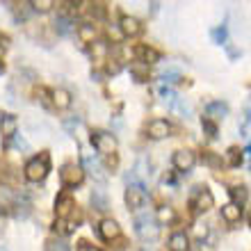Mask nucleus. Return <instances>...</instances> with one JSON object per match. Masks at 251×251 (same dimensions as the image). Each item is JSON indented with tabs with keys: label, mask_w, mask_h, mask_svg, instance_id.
<instances>
[{
	"label": "nucleus",
	"mask_w": 251,
	"mask_h": 251,
	"mask_svg": "<svg viewBox=\"0 0 251 251\" xmlns=\"http://www.w3.org/2000/svg\"><path fill=\"white\" fill-rule=\"evenodd\" d=\"M135 233H137L139 240L153 242L160 235V224L155 222L153 215H139V217H135Z\"/></svg>",
	"instance_id": "nucleus-1"
},
{
	"label": "nucleus",
	"mask_w": 251,
	"mask_h": 251,
	"mask_svg": "<svg viewBox=\"0 0 251 251\" xmlns=\"http://www.w3.org/2000/svg\"><path fill=\"white\" fill-rule=\"evenodd\" d=\"M50 172V158H48V153H41L37 158H32L30 162L25 165V178L30 183H39L44 180Z\"/></svg>",
	"instance_id": "nucleus-2"
},
{
	"label": "nucleus",
	"mask_w": 251,
	"mask_h": 251,
	"mask_svg": "<svg viewBox=\"0 0 251 251\" xmlns=\"http://www.w3.org/2000/svg\"><path fill=\"white\" fill-rule=\"evenodd\" d=\"M92 144H94V149L99 153H103V155H110V153L117 151V137L107 130L92 132Z\"/></svg>",
	"instance_id": "nucleus-3"
},
{
	"label": "nucleus",
	"mask_w": 251,
	"mask_h": 251,
	"mask_svg": "<svg viewBox=\"0 0 251 251\" xmlns=\"http://www.w3.org/2000/svg\"><path fill=\"white\" fill-rule=\"evenodd\" d=\"M60 180L64 187H78L85 180V169L78 165H64L60 172Z\"/></svg>",
	"instance_id": "nucleus-4"
},
{
	"label": "nucleus",
	"mask_w": 251,
	"mask_h": 251,
	"mask_svg": "<svg viewBox=\"0 0 251 251\" xmlns=\"http://www.w3.org/2000/svg\"><path fill=\"white\" fill-rule=\"evenodd\" d=\"M75 199L69 194V192H62V194H57V199H55V212H57V219H69L75 212Z\"/></svg>",
	"instance_id": "nucleus-5"
},
{
	"label": "nucleus",
	"mask_w": 251,
	"mask_h": 251,
	"mask_svg": "<svg viewBox=\"0 0 251 251\" xmlns=\"http://www.w3.org/2000/svg\"><path fill=\"white\" fill-rule=\"evenodd\" d=\"M126 205L130 210H139L142 205L146 203V192H144V185H128L126 190Z\"/></svg>",
	"instance_id": "nucleus-6"
},
{
	"label": "nucleus",
	"mask_w": 251,
	"mask_h": 251,
	"mask_svg": "<svg viewBox=\"0 0 251 251\" xmlns=\"http://www.w3.org/2000/svg\"><path fill=\"white\" fill-rule=\"evenodd\" d=\"M212 205H215V199H212L210 190L208 187H197L194 199H192V208L197 212H208Z\"/></svg>",
	"instance_id": "nucleus-7"
},
{
	"label": "nucleus",
	"mask_w": 251,
	"mask_h": 251,
	"mask_svg": "<svg viewBox=\"0 0 251 251\" xmlns=\"http://www.w3.org/2000/svg\"><path fill=\"white\" fill-rule=\"evenodd\" d=\"M194 165H197V155L192 151H187V149H180V151L174 153V167L178 169V172H192L194 169Z\"/></svg>",
	"instance_id": "nucleus-8"
},
{
	"label": "nucleus",
	"mask_w": 251,
	"mask_h": 251,
	"mask_svg": "<svg viewBox=\"0 0 251 251\" xmlns=\"http://www.w3.org/2000/svg\"><path fill=\"white\" fill-rule=\"evenodd\" d=\"M16 130H19V119L14 114H0V132L7 142L16 137Z\"/></svg>",
	"instance_id": "nucleus-9"
},
{
	"label": "nucleus",
	"mask_w": 251,
	"mask_h": 251,
	"mask_svg": "<svg viewBox=\"0 0 251 251\" xmlns=\"http://www.w3.org/2000/svg\"><path fill=\"white\" fill-rule=\"evenodd\" d=\"M169 132H172V126L167 124L165 119H153L151 124L146 126V135L151 139H165L169 137Z\"/></svg>",
	"instance_id": "nucleus-10"
},
{
	"label": "nucleus",
	"mask_w": 251,
	"mask_h": 251,
	"mask_svg": "<svg viewBox=\"0 0 251 251\" xmlns=\"http://www.w3.org/2000/svg\"><path fill=\"white\" fill-rule=\"evenodd\" d=\"M50 96H53V105L57 107V110H69L73 103V94L69 92V89H64V87H57V89H53L50 92Z\"/></svg>",
	"instance_id": "nucleus-11"
},
{
	"label": "nucleus",
	"mask_w": 251,
	"mask_h": 251,
	"mask_svg": "<svg viewBox=\"0 0 251 251\" xmlns=\"http://www.w3.org/2000/svg\"><path fill=\"white\" fill-rule=\"evenodd\" d=\"M119 30L124 37H137V34L142 32V23H139L135 16H121Z\"/></svg>",
	"instance_id": "nucleus-12"
},
{
	"label": "nucleus",
	"mask_w": 251,
	"mask_h": 251,
	"mask_svg": "<svg viewBox=\"0 0 251 251\" xmlns=\"http://www.w3.org/2000/svg\"><path fill=\"white\" fill-rule=\"evenodd\" d=\"M99 233H100V238L103 240H114V238H119V224L114 222V219H103L99 224Z\"/></svg>",
	"instance_id": "nucleus-13"
},
{
	"label": "nucleus",
	"mask_w": 251,
	"mask_h": 251,
	"mask_svg": "<svg viewBox=\"0 0 251 251\" xmlns=\"http://www.w3.org/2000/svg\"><path fill=\"white\" fill-rule=\"evenodd\" d=\"M135 55H137L139 62L146 64V66L160 60V53L155 50V48H151V46H135Z\"/></svg>",
	"instance_id": "nucleus-14"
},
{
	"label": "nucleus",
	"mask_w": 251,
	"mask_h": 251,
	"mask_svg": "<svg viewBox=\"0 0 251 251\" xmlns=\"http://www.w3.org/2000/svg\"><path fill=\"white\" fill-rule=\"evenodd\" d=\"M169 249L172 251H187L190 249V240H187V233L185 231H176L169 238Z\"/></svg>",
	"instance_id": "nucleus-15"
},
{
	"label": "nucleus",
	"mask_w": 251,
	"mask_h": 251,
	"mask_svg": "<svg viewBox=\"0 0 251 251\" xmlns=\"http://www.w3.org/2000/svg\"><path fill=\"white\" fill-rule=\"evenodd\" d=\"M82 162H85V167H87V172L92 174L94 178H99V180H105V174H103V167L96 162V160L89 155V153H85L82 155Z\"/></svg>",
	"instance_id": "nucleus-16"
},
{
	"label": "nucleus",
	"mask_w": 251,
	"mask_h": 251,
	"mask_svg": "<svg viewBox=\"0 0 251 251\" xmlns=\"http://www.w3.org/2000/svg\"><path fill=\"white\" fill-rule=\"evenodd\" d=\"M222 217H224L228 224H235V222L242 217V208H240V205H235V203L222 205Z\"/></svg>",
	"instance_id": "nucleus-17"
},
{
	"label": "nucleus",
	"mask_w": 251,
	"mask_h": 251,
	"mask_svg": "<svg viewBox=\"0 0 251 251\" xmlns=\"http://www.w3.org/2000/svg\"><path fill=\"white\" fill-rule=\"evenodd\" d=\"M205 112H208V117H212V119H224L226 114H228V105L222 103V100H215V103H208Z\"/></svg>",
	"instance_id": "nucleus-18"
},
{
	"label": "nucleus",
	"mask_w": 251,
	"mask_h": 251,
	"mask_svg": "<svg viewBox=\"0 0 251 251\" xmlns=\"http://www.w3.org/2000/svg\"><path fill=\"white\" fill-rule=\"evenodd\" d=\"M92 205L96 208V210H107V194L105 190H94L92 192Z\"/></svg>",
	"instance_id": "nucleus-19"
},
{
	"label": "nucleus",
	"mask_w": 251,
	"mask_h": 251,
	"mask_svg": "<svg viewBox=\"0 0 251 251\" xmlns=\"http://www.w3.org/2000/svg\"><path fill=\"white\" fill-rule=\"evenodd\" d=\"M130 73L135 75V80H137V82H146V80H149V66L142 64V62L130 64Z\"/></svg>",
	"instance_id": "nucleus-20"
},
{
	"label": "nucleus",
	"mask_w": 251,
	"mask_h": 251,
	"mask_svg": "<svg viewBox=\"0 0 251 251\" xmlns=\"http://www.w3.org/2000/svg\"><path fill=\"white\" fill-rule=\"evenodd\" d=\"M78 37L82 44H92L94 37H96V27L89 25V23H85V25H80L78 27Z\"/></svg>",
	"instance_id": "nucleus-21"
},
{
	"label": "nucleus",
	"mask_w": 251,
	"mask_h": 251,
	"mask_svg": "<svg viewBox=\"0 0 251 251\" xmlns=\"http://www.w3.org/2000/svg\"><path fill=\"white\" fill-rule=\"evenodd\" d=\"M176 219V212H174V208H169V205H162L158 210V224H169V222H174Z\"/></svg>",
	"instance_id": "nucleus-22"
},
{
	"label": "nucleus",
	"mask_w": 251,
	"mask_h": 251,
	"mask_svg": "<svg viewBox=\"0 0 251 251\" xmlns=\"http://www.w3.org/2000/svg\"><path fill=\"white\" fill-rule=\"evenodd\" d=\"M55 27H57V32L60 34H71L73 32V23H71V19H66V16H60V19L55 21Z\"/></svg>",
	"instance_id": "nucleus-23"
},
{
	"label": "nucleus",
	"mask_w": 251,
	"mask_h": 251,
	"mask_svg": "<svg viewBox=\"0 0 251 251\" xmlns=\"http://www.w3.org/2000/svg\"><path fill=\"white\" fill-rule=\"evenodd\" d=\"M231 197H233L231 203H235V205H240V208H242V203L247 201V187H233Z\"/></svg>",
	"instance_id": "nucleus-24"
},
{
	"label": "nucleus",
	"mask_w": 251,
	"mask_h": 251,
	"mask_svg": "<svg viewBox=\"0 0 251 251\" xmlns=\"http://www.w3.org/2000/svg\"><path fill=\"white\" fill-rule=\"evenodd\" d=\"M30 7H32L34 12L46 14V12H50V7H55V2H53V0H32V2H30Z\"/></svg>",
	"instance_id": "nucleus-25"
},
{
	"label": "nucleus",
	"mask_w": 251,
	"mask_h": 251,
	"mask_svg": "<svg viewBox=\"0 0 251 251\" xmlns=\"http://www.w3.org/2000/svg\"><path fill=\"white\" fill-rule=\"evenodd\" d=\"M44 251H69V245H66L64 240H60V238H57V240L53 238V240H48V242H46Z\"/></svg>",
	"instance_id": "nucleus-26"
},
{
	"label": "nucleus",
	"mask_w": 251,
	"mask_h": 251,
	"mask_svg": "<svg viewBox=\"0 0 251 251\" xmlns=\"http://www.w3.org/2000/svg\"><path fill=\"white\" fill-rule=\"evenodd\" d=\"M228 165L231 167L242 165V151H240L238 146H231V149H228Z\"/></svg>",
	"instance_id": "nucleus-27"
},
{
	"label": "nucleus",
	"mask_w": 251,
	"mask_h": 251,
	"mask_svg": "<svg viewBox=\"0 0 251 251\" xmlns=\"http://www.w3.org/2000/svg\"><path fill=\"white\" fill-rule=\"evenodd\" d=\"M160 96H162V100H165V103H169V105H174V103L178 100L176 92H174V89H169V87H160Z\"/></svg>",
	"instance_id": "nucleus-28"
},
{
	"label": "nucleus",
	"mask_w": 251,
	"mask_h": 251,
	"mask_svg": "<svg viewBox=\"0 0 251 251\" xmlns=\"http://www.w3.org/2000/svg\"><path fill=\"white\" fill-rule=\"evenodd\" d=\"M201 126H203V130L208 132V137H217V124H215L212 119L203 117V119H201Z\"/></svg>",
	"instance_id": "nucleus-29"
},
{
	"label": "nucleus",
	"mask_w": 251,
	"mask_h": 251,
	"mask_svg": "<svg viewBox=\"0 0 251 251\" xmlns=\"http://www.w3.org/2000/svg\"><path fill=\"white\" fill-rule=\"evenodd\" d=\"M180 73H176V71H167V73H162V87L165 85H172V82H180Z\"/></svg>",
	"instance_id": "nucleus-30"
},
{
	"label": "nucleus",
	"mask_w": 251,
	"mask_h": 251,
	"mask_svg": "<svg viewBox=\"0 0 251 251\" xmlns=\"http://www.w3.org/2000/svg\"><path fill=\"white\" fill-rule=\"evenodd\" d=\"M212 39L217 41V44H224L226 41V27H217V30H212Z\"/></svg>",
	"instance_id": "nucleus-31"
},
{
	"label": "nucleus",
	"mask_w": 251,
	"mask_h": 251,
	"mask_svg": "<svg viewBox=\"0 0 251 251\" xmlns=\"http://www.w3.org/2000/svg\"><path fill=\"white\" fill-rule=\"evenodd\" d=\"M194 233H197L199 240H203L205 235H208V226L205 224H194Z\"/></svg>",
	"instance_id": "nucleus-32"
},
{
	"label": "nucleus",
	"mask_w": 251,
	"mask_h": 251,
	"mask_svg": "<svg viewBox=\"0 0 251 251\" xmlns=\"http://www.w3.org/2000/svg\"><path fill=\"white\" fill-rule=\"evenodd\" d=\"M105 50H107V46L103 44V41H96V44H94V53H96V57H103Z\"/></svg>",
	"instance_id": "nucleus-33"
},
{
	"label": "nucleus",
	"mask_w": 251,
	"mask_h": 251,
	"mask_svg": "<svg viewBox=\"0 0 251 251\" xmlns=\"http://www.w3.org/2000/svg\"><path fill=\"white\" fill-rule=\"evenodd\" d=\"M199 251H215V245L210 240H199Z\"/></svg>",
	"instance_id": "nucleus-34"
},
{
	"label": "nucleus",
	"mask_w": 251,
	"mask_h": 251,
	"mask_svg": "<svg viewBox=\"0 0 251 251\" xmlns=\"http://www.w3.org/2000/svg\"><path fill=\"white\" fill-rule=\"evenodd\" d=\"M78 251H103V249H99V247H94V245H89V242L82 240V242L78 245Z\"/></svg>",
	"instance_id": "nucleus-35"
},
{
	"label": "nucleus",
	"mask_w": 251,
	"mask_h": 251,
	"mask_svg": "<svg viewBox=\"0 0 251 251\" xmlns=\"http://www.w3.org/2000/svg\"><path fill=\"white\" fill-rule=\"evenodd\" d=\"M245 117H247V121H245V126L247 124H251V99L245 103Z\"/></svg>",
	"instance_id": "nucleus-36"
},
{
	"label": "nucleus",
	"mask_w": 251,
	"mask_h": 251,
	"mask_svg": "<svg viewBox=\"0 0 251 251\" xmlns=\"http://www.w3.org/2000/svg\"><path fill=\"white\" fill-rule=\"evenodd\" d=\"M14 146H16V149H23V151H27V149H30V146H27V142L25 139H14Z\"/></svg>",
	"instance_id": "nucleus-37"
},
{
	"label": "nucleus",
	"mask_w": 251,
	"mask_h": 251,
	"mask_svg": "<svg viewBox=\"0 0 251 251\" xmlns=\"http://www.w3.org/2000/svg\"><path fill=\"white\" fill-rule=\"evenodd\" d=\"M7 44H9V39H7V37H5V34H2V32H0V46H2V48H5V46H7Z\"/></svg>",
	"instance_id": "nucleus-38"
},
{
	"label": "nucleus",
	"mask_w": 251,
	"mask_h": 251,
	"mask_svg": "<svg viewBox=\"0 0 251 251\" xmlns=\"http://www.w3.org/2000/svg\"><path fill=\"white\" fill-rule=\"evenodd\" d=\"M247 153H249V155H251V144H249V146H247Z\"/></svg>",
	"instance_id": "nucleus-39"
},
{
	"label": "nucleus",
	"mask_w": 251,
	"mask_h": 251,
	"mask_svg": "<svg viewBox=\"0 0 251 251\" xmlns=\"http://www.w3.org/2000/svg\"><path fill=\"white\" fill-rule=\"evenodd\" d=\"M249 222H251V212H249Z\"/></svg>",
	"instance_id": "nucleus-40"
},
{
	"label": "nucleus",
	"mask_w": 251,
	"mask_h": 251,
	"mask_svg": "<svg viewBox=\"0 0 251 251\" xmlns=\"http://www.w3.org/2000/svg\"><path fill=\"white\" fill-rule=\"evenodd\" d=\"M0 71H2V64H0Z\"/></svg>",
	"instance_id": "nucleus-41"
},
{
	"label": "nucleus",
	"mask_w": 251,
	"mask_h": 251,
	"mask_svg": "<svg viewBox=\"0 0 251 251\" xmlns=\"http://www.w3.org/2000/svg\"><path fill=\"white\" fill-rule=\"evenodd\" d=\"M0 251H5V249H0Z\"/></svg>",
	"instance_id": "nucleus-42"
}]
</instances>
